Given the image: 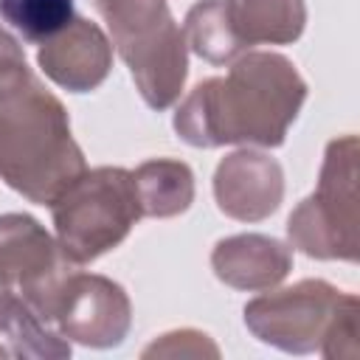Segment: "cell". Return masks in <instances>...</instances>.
Listing matches in <instances>:
<instances>
[{
  "mask_svg": "<svg viewBox=\"0 0 360 360\" xmlns=\"http://www.w3.org/2000/svg\"><path fill=\"white\" fill-rule=\"evenodd\" d=\"M307 101L295 65L273 51L236 56L225 76L200 82L174 112V132L197 149L225 143L276 149Z\"/></svg>",
  "mask_w": 360,
  "mask_h": 360,
  "instance_id": "6da1fadb",
  "label": "cell"
},
{
  "mask_svg": "<svg viewBox=\"0 0 360 360\" xmlns=\"http://www.w3.org/2000/svg\"><path fill=\"white\" fill-rule=\"evenodd\" d=\"M87 169L65 104L31 73L0 96V177L37 205H51Z\"/></svg>",
  "mask_w": 360,
  "mask_h": 360,
  "instance_id": "7a4b0ae2",
  "label": "cell"
},
{
  "mask_svg": "<svg viewBox=\"0 0 360 360\" xmlns=\"http://www.w3.org/2000/svg\"><path fill=\"white\" fill-rule=\"evenodd\" d=\"M110 42L127 62L141 98L152 110L172 107L188 76V48L166 0H93Z\"/></svg>",
  "mask_w": 360,
  "mask_h": 360,
  "instance_id": "3957f363",
  "label": "cell"
},
{
  "mask_svg": "<svg viewBox=\"0 0 360 360\" xmlns=\"http://www.w3.org/2000/svg\"><path fill=\"white\" fill-rule=\"evenodd\" d=\"M53 231L73 264H87L118 248L143 217L132 172L121 166L84 169L53 202Z\"/></svg>",
  "mask_w": 360,
  "mask_h": 360,
  "instance_id": "277c9868",
  "label": "cell"
},
{
  "mask_svg": "<svg viewBox=\"0 0 360 360\" xmlns=\"http://www.w3.org/2000/svg\"><path fill=\"white\" fill-rule=\"evenodd\" d=\"M357 135L329 141L318 174V188L295 205L287 219L290 245L312 259L357 262Z\"/></svg>",
  "mask_w": 360,
  "mask_h": 360,
  "instance_id": "5b68a950",
  "label": "cell"
},
{
  "mask_svg": "<svg viewBox=\"0 0 360 360\" xmlns=\"http://www.w3.org/2000/svg\"><path fill=\"white\" fill-rule=\"evenodd\" d=\"M343 290L323 278H304L245 304V326L262 343L287 354L318 352L338 312Z\"/></svg>",
  "mask_w": 360,
  "mask_h": 360,
  "instance_id": "8992f818",
  "label": "cell"
},
{
  "mask_svg": "<svg viewBox=\"0 0 360 360\" xmlns=\"http://www.w3.org/2000/svg\"><path fill=\"white\" fill-rule=\"evenodd\" d=\"M76 267L34 217L0 214V287L17 292L51 326L56 295Z\"/></svg>",
  "mask_w": 360,
  "mask_h": 360,
  "instance_id": "52a82bcc",
  "label": "cell"
},
{
  "mask_svg": "<svg viewBox=\"0 0 360 360\" xmlns=\"http://www.w3.org/2000/svg\"><path fill=\"white\" fill-rule=\"evenodd\" d=\"M51 321L68 340L90 349H112L129 335L132 304L118 281L73 270L56 295Z\"/></svg>",
  "mask_w": 360,
  "mask_h": 360,
  "instance_id": "ba28073f",
  "label": "cell"
},
{
  "mask_svg": "<svg viewBox=\"0 0 360 360\" xmlns=\"http://www.w3.org/2000/svg\"><path fill=\"white\" fill-rule=\"evenodd\" d=\"M214 197L225 217L239 222H262L281 205V163L256 149L231 152L214 172Z\"/></svg>",
  "mask_w": 360,
  "mask_h": 360,
  "instance_id": "9c48e42d",
  "label": "cell"
},
{
  "mask_svg": "<svg viewBox=\"0 0 360 360\" xmlns=\"http://www.w3.org/2000/svg\"><path fill=\"white\" fill-rule=\"evenodd\" d=\"M39 70L70 93L96 90L112 68V42L90 20L73 17L37 51Z\"/></svg>",
  "mask_w": 360,
  "mask_h": 360,
  "instance_id": "30bf717a",
  "label": "cell"
},
{
  "mask_svg": "<svg viewBox=\"0 0 360 360\" xmlns=\"http://www.w3.org/2000/svg\"><path fill=\"white\" fill-rule=\"evenodd\" d=\"M214 276L233 290H273L292 270V248L264 233H236L211 250Z\"/></svg>",
  "mask_w": 360,
  "mask_h": 360,
  "instance_id": "8fae6325",
  "label": "cell"
},
{
  "mask_svg": "<svg viewBox=\"0 0 360 360\" xmlns=\"http://www.w3.org/2000/svg\"><path fill=\"white\" fill-rule=\"evenodd\" d=\"M225 14L242 51L250 45H290L307 25L304 0H225Z\"/></svg>",
  "mask_w": 360,
  "mask_h": 360,
  "instance_id": "7c38bea8",
  "label": "cell"
},
{
  "mask_svg": "<svg viewBox=\"0 0 360 360\" xmlns=\"http://www.w3.org/2000/svg\"><path fill=\"white\" fill-rule=\"evenodd\" d=\"M0 346L8 357L62 360L70 357V340L39 318L17 292L0 287Z\"/></svg>",
  "mask_w": 360,
  "mask_h": 360,
  "instance_id": "4fadbf2b",
  "label": "cell"
},
{
  "mask_svg": "<svg viewBox=\"0 0 360 360\" xmlns=\"http://www.w3.org/2000/svg\"><path fill=\"white\" fill-rule=\"evenodd\" d=\"M132 180L143 217L169 219L188 211V205L194 202V172L183 160H172V158L143 160L132 172Z\"/></svg>",
  "mask_w": 360,
  "mask_h": 360,
  "instance_id": "5bb4252c",
  "label": "cell"
},
{
  "mask_svg": "<svg viewBox=\"0 0 360 360\" xmlns=\"http://www.w3.org/2000/svg\"><path fill=\"white\" fill-rule=\"evenodd\" d=\"M183 37H186V48L211 65H228L245 53L231 31L225 0L194 3L183 20Z\"/></svg>",
  "mask_w": 360,
  "mask_h": 360,
  "instance_id": "9a60e30c",
  "label": "cell"
},
{
  "mask_svg": "<svg viewBox=\"0 0 360 360\" xmlns=\"http://www.w3.org/2000/svg\"><path fill=\"white\" fill-rule=\"evenodd\" d=\"M0 17L25 42L42 45L56 37L76 14L73 0H0Z\"/></svg>",
  "mask_w": 360,
  "mask_h": 360,
  "instance_id": "2e32d148",
  "label": "cell"
},
{
  "mask_svg": "<svg viewBox=\"0 0 360 360\" xmlns=\"http://www.w3.org/2000/svg\"><path fill=\"white\" fill-rule=\"evenodd\" d=\"M357 295L343 292L338 312L329 323V332L321 343V354L329 360H357L360 343H357Z\"/></svg>",
  "mask_w": 360,
  "mask_h": 360,
  "instance_id": "e0dca14e",
  "label": "cell"
},
{
  "mask_svg": "<svg viewBox=\"0 0 360 360\" xmlns=\"http://www.w3.org/2000/svg\"><path fill=\"white\" fill-rule=\"evenodd\" d=\"M143 357H219V346L197 329H177L160 335L143 349Z\"/></svg>",
  "mask_w": 360,
  "mask_h": 360,
  "instance_id": "ac0fdd59",
  "label": "cell"
},
{
  "mask_svg": "<svg viewBox=\"0 0 360 360\" xmlns=\"http://www.w3.org/2000/svg\"><path fill=\"white\" fill-rule=\"evenodd\" d=\"M28 76H31V68L25 62L22 45L0 25V96L22 84Z\"/></svg>",
  "mask_w": 360,
  "mask_h": 360,
  "instance_id": "d6986e66",
  "label": "cell"
},
{
  "mask_svg": "<svg viewBox=\"0 0 360 360\" xmlns=\"http://www.w3.org/2000/svg\"><path fill=\"white\" fill-rule=\"evenodd\" d=\"M0 357H8V354H6V349H3V346H0Z\"/></svg>",
  "mask_w": 360,
  "mask_h": 360,
  "instance_id": "ffe728a7",
  "label": "cell"
}]
</instances>
